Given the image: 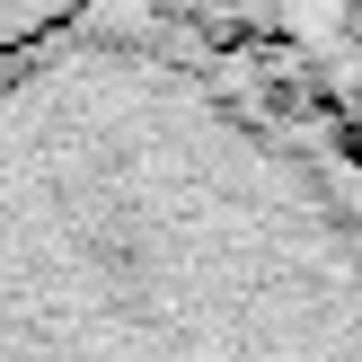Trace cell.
Returning a JSON list of instances; mask_svg holds the SVG:
<instances>
[{
  "mask_svg": "<svg viewBox=\"0 0 362 362\" xmlns=\"http://www.w3.org/2000/svg\"><path fill=\"white\" fill-rule=\"evenodd\" d=\"M71 0H0V45H18V35H35L45 18H62Z\"/></svg>",
  "mask_w": 362,
  "mask_h": 362,
  "instance_id": "cell-3",
  "label": "cell"
},
{
  "mask_svg": "<svg viewBox=\"0 0 362 362\" xmlns=\"http://www.w3.org/2000/svg\"><path fill=\"white\" fill-rule=\"evenodd\" d=\"M0 362H362V133L204 0L0 45Z\"/></svg>",
  "mask_w": 362,
  "mask_h": 362,
  "instance_id": "cell-1",
  "label": "cell"
},
{
  "mask_svg": "<svg viewBox=\"0 0 362 362\" xmlns=\"http://www.w3.org/2000/svg\"><path fill=\"white\" fill-rule=\"evenodd\" d=\"M247 45L283 53L318 98L362 133V0H204Z\"/></svg>",
  "mask_w": 362,
  "mask_h": 362,
  "instance_id": "cell-2",
  "label": "cell"
}]
</instances>
